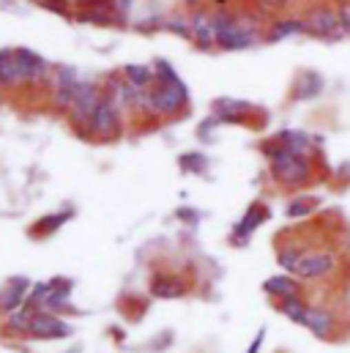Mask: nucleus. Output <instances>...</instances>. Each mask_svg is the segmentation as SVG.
<instances>
[{
    "mask_svg": "<svg viewBox=\"0 0 350 353\" xmlns=\"http://www.w3.org/2000/svg\"><path fill=\"white\" fill-rule=\"evenodd\" d=\"M211 25H214V36H216V47L219 50H247L260 39L258 25H252L244 17H236L230 11H219L211 14Z\"/></svg>",
    "mask_w": 350,
    "mask_h": 353,
    "instance_id": "obj_1",
    "label": "nucleus"
},
{
    "mask_svg": "<svg viewBox=\"0 0 350 353\" xmlns=\"http://www.w3.org/2000/svg\"><path fill=\"white\" fill-rule=\"evenodd\" d=\"M262 151L268 154L271 159V173L279 183L285 186H301L307 183L309 176H312V168L307 162V157H298V154H290L285 151L279 143H265Z\"/></svg>",
    "mask_w": 350,
    "mask_h": 353,
    "instance_id": "obj_2",
    "label": "nucleus"
},
{
    "mask_svg": "<svg viewBox=\"0 0 350 353\" xmlns=\"http://www.w3.org/2000/svg\"><path fill=\"white\" fill-rule=\"evenodd\" d=\"M189 104V90L173 88V85H162L156 83L148 90V112L159 115V118H170L175 112H181Z\"/></svg>",
    "mask_w": 350,
    "mask_h": 353,
    "instance_id": "obj_3",
    "label": "nucleus"
},
{
    "mask_svg": "<svg viewBox=\"0 0 350 353\" xmlns=\"http://www.w3.org/2000/svg\"><path fill=\"white\" fill-rule=\"evenodd\" d=\"M88 129H90L99 140H112V137L121 132V104H118L110 93L101 96V101H99V107H96V112H93Z\"/></svg>",
    "mask_w": 350,
    "mask_h": 353,
    "instance_id": "obj_4",
    "label": "nucleus"
},
{
    "mask_svg": "<svg viewBox=\"0 0 350 353\" xmlns=\"http://www.w3.org/2000/svg\"><path fill=\"white\" fill-rule=\"evenodd\" d=\"M304 33L315 36V39H326V41H337L345 36L342 25H340V14L331 8H318L304 19Z\"/></svg>",
    "mask_w": 350,
    "mask_h": 353,
    "instance_id": "obj_5",
    "label": "nucleus"
},
{
    "mask_svg": "<svg viewBox=\"0 0 350 353\" xmlns=\"http://www.w3.org/2000/svg\"><path fill=\"white\" fill-rule=\"evenodd\" d=\"M101 90L96 88L93 83H80V90H77V96H74V104H72V121H74V126H90V118H93V112H96V107H99V101H101Z\"/></svg>",
    "mask_w": 350,
    "mask_h": 353,
    "instance_id": "obj_6",
    "label": "nucleus"
},
{
    "mask_svg": "<svg viewBox=\"0 0 350 353\" xmlns=\"http://www.w3.org/2000/svg\"><path fill=\"white\" fill-rule=\"evenodd\" d=\"M28 334L36 337V340H63V337L72 334V326L66 321H61L58 315H52V312H33Z\"/></svg>",
    "mask_w": 350,
    "mask_h": 353,
    "instance_id": "obj_7",
    "label": "nucleus"
},
{
    "mask_svg": "<svg viewBox=\"0 0 350 353\" xmlns=\"http://www.w3.org/2000/svg\"><path fill=\"white\" fill-rule=\"evenodd\" d=\"M80 83L83 80H80L77 69H72V66H58L55 69V96H52V101H55L58 110H72Z\"/></svg>",
    "mask_w": 350,
    "mask_h": 353,
    "instance_id": "obj_8",
    "label": "nucleus"
},
{
    "mask_svg": "<svg viewBox=\"0 0 350 353\" xmlns=\"http://www.w3.org/2000/svg\"><path fill=\"white\" fill-rule=\"evenodd\" d=\"M265 219H268V208H265L262 203H252V205L247 208V214L241 216V222L233 228V244H236V247H238V244L244 247V244L252 239V233L260 228Z\"/></svg>",
    "mask_w": 350,
    "mask_h": 353,
    "instance_id": "obj_9",
    "label": "nucleus"
},
{
    "mask_svg": "<svg viewBox=\"0 0 350 353\" xmlns=\"http://www.w3.org/2000/svg\"><path fill=\"white\" fill-rule=\"evenodd\" d=\"M14 55H17V61H19L22 83H30V85H33V83H41V80L47 77V61H44L39 52L19 47V50H14Z\"/></svg>",
    "mask_w": 350,
    "mask_h": 353,
    "instance_id": "obj_10",
    "label": "nucleus"
},
{
    "mask_svg": "<svg viewBox=\"0 0 350 353\" xmlns=\"http://www.w3.org/2000/svg\"><path fill=\"white\" fill-rule=\"evenodd\" d=\"M334 265H337L334 255H329V252H315V255H304V258H301L296 274L304 276V279H320V276H329V274L334 271Z\"/></svg>",
    "mask_w": 350,
    "mask_h": 353,
    "instance_id": "obj_11",
    "label": "nucleus"
},
{
    "mask_svg": "<svg viewBox=\"0 0 350 353\" xmlns=\"http://www.w3.org/2000/svg\"><path fill=\"white\" fill-rule=\"evenodd\" d=\"M189 36H192V41H197L200 50H211V47H216V36H214L211 14H205V11H194V14H189Z\"/></svg>",
    "mask_w": 350,
    "mask_h": 353,
    "instance_id": "obj_12",
    "label": "nucleus"
},
{
    "mask_svg": "<svg viewBox=\"0 0 350 353\" xmlns=\"http://www.w3.org/2000/svg\"><path fill=\"white\" fill-rule=\"evenodd\" d=\"M28 299V279L25 276H14L3 290H0V310L3 312H14L19 310V304Z\"/></svg>",
    "mask_w": 350,
    "mask_h": 353,
    "instance_id": "obj_13",
    "label": "nucleus"
},
{
    "mask_svg": "<svg viewBox=\"0 0 350 353\" xmlns=\"http://www.w3.org/2000/svg\"><path fill=\"white\" fill-rule=\"evenodd\" d=\"M247 110H249L247 101H236V99H216L214 101V118L219 123H238Z\"/></svg>",
    "mask_w": 350,
    "mask_h": 353,
    "instance_id": "obj_14",
    "label": "nucleus"
},
{
    "mask_svg": "<svg viewBox=\"0 0 350 353\" xmlns=\"http://www.w3.org/2000/svg\"><path fill=\"white\" fill-rule=\"evenodd\" d=\"M151 293L156 299H181L186 293V285L173 274H156L151 279Z\"/></svg>",
    "mask_w": 350,
    "mask_h": 353,
    "instance_id": "obj_15",
    "label": "nucleus"
},
{
    "mask_svg": "<svg viewBox=\"0 0 350 353\" xmlns=\"http://www.w3.org/2000/svg\"><path fill=\"white\" fill-rule=\"evenodd\" d=\"M17 85H22L19 61L14 50H3L0 52V88H17Z\"/></svg>",
    "mask_w": 350,
    "mask_h": 353,
    "instance_id": "obj_16",
    "label": "nucleus"
},
{
    "mask_svg": "<svg viewBox=\"0 0 350 353\" xmlns=\"http://www.w3.org/2000/svg\"><path fill=\"white\" fill-rule=\"evenodd\" d=\"M304 326H307L315 337H329L331 329H334V315H331L329 310H323V307H309Z\"/></svg>",
    "mask_w": 350,
    "mask_h": 353,
    "instance_id": "obj_17",
    "label": "nucleus"
},
{
    "mask_svg": "<svg viewBox=\"0 0 350 353\" xmlns=\"http://www.w3.org/2000/svg\"><path fill=\"white\" fill-rule=\"evenodd\" d=\"M276 143H279L285 151L298 154V157H307V151H309V145H312L309 134H307V132H296V129L279 132V134H276Z\"/></svg>",
    "mask_w": 350,
    "mask_h": 353,
    "instance_id": "obj_18",
    "label": "nucleus"
},
{
    "mask_svg": "<svg viewBox=\"0 0 350 353\" xmlns=\"http://www.w3.org/2000/svg\"><path fill=\"white\" fill-rule=\"evenodd\" d=\"M262 290H265V293H271V296H276L279 301H282V299H290V296H301L298 282H296V279H290L287 274H279V276L265 279Z\"/></svg>",
    "mask_w": 350,
    "mask_h": 353,
    "instance_id": "obj_19",
    "label": "nucleus"
},
{
    "mask_svg": "<svg viewBox=\"0 0 350 353\" xmlns=\"http://www.w3.org/2000/svg\"><path fill=\"white\" fill-rule=\"evenodd\" d=\"M320 90H323V77H320L318 72H307V74H301V77H298L293 99H296V101H304V99H315Z\"/></svg>",
    "mask_w": 350,
    "mask_h": 353,
    "instance_id": "obj_20",
    "label": "nucleus"
},
{
    "mask_svg": "<svg viewBox=\"0 0 350 353\" xmlns=\"http://www.w3.org/2000/svg\"><path fill=\"white\" fill-rule=\"evenodd\" d=\"M298 33H304V19H293V17L276 19L268 30V41H282V39H290V36H298Z\"/></svg>",
    "mask_w": 350,
    "mask_h": 353,
    "instance_id": "obj_21",
    "label": "nucleus"
},
{
    "mask_svg": "<svg viewBox=\"0 0 350 353\" xmlns=\"http://www.w3.org/2000/svg\"><path fill=\"white\" fill-rule=\"evenodd\" d=\"M123 74H126V83H132L134 88L148 90L154 83V69L151 66H140V63H129L123 66Z\"/></svg>",
    "mask_w": 350,
    "mask_h": 353,
    "instance_id": "obj_22",
    "label": "nucleus"
},
{
    "mask_svg": "<svg viewBox=\"0 0 350 353\" xmlns=\"http://www.w3.org/2000/svg\"><path fill=\"white\" fill-rule=\"evenodd\" d=\"M279 310L293 321V323H298V326H304V321H307V312H309V304L301 299V296H290V299H282L279 301Z\"/></svg>",
    "mask_w": 350,
    "mask_h": 353,
    "instance_id": "obj_23",
    "label": "nucleus"
},
{
    "mask_svg": "<svg viewBox=\"0 0 350 353\" xmlns=\"http://www.w3.org/2000/svg\"><path fill=\"white\" fill-rule=\"evenodd\" d=\"M72 219V211H61V214H55V216H44V219H39L36 225H33V233L36 236H50V233H55L63 222H69Z\"/></svg>",
    "mask_w": 350,
    "mask_h": 353,
    "instance_id": "obj_24",
    "label": "nucleus"
},
{
    "mask_svg": "<svg viewBox=\"0 0 350 353\" xmlns=\"http://www.w3.org/2000/svg\"><path fill=\"white\" fill-rule=\"evenodd\" d=\"M301 258H304V252H301L298 247H285V250L279 252L276 263L282 265L285 271H293V274H296V268H298V263H301Z\"/></svg>",
    "mask_w": 350,
    "mask_h": 353,
    "instance_id": "obj_25",
    "label": "nucleus"
},
{
    "mask_svg": "<svg viewBox=\"0 0 350 353\" xmlns=\"http://www.w3.org/2000/svg\"><path fill=\"white\" fill-rule=\"evenodd\" d=\"M181 168H183L186 173H203V170L208 168V159H205V154L192 151V154H183V157H181Z\"/></svg>",
    "mask_w": 350,
    "mask_h": 353,
    "instance_id": "obj_26",
    "label": "nucleus"
},
{
    "mask_svg": "<svg viewBox=\"0 0 350 353\" xmlns=\"http://www.w3.org/2000/svg\"><path fill=\"white\" fill-rule=\"evenodd\" d=\"M312 205H315V200H307V197H298V200H293V203L287 205V216H290V219H298V216H307V214L312 211Z\"/></svg>",
    "mask_w": 350,
    "mask_h": 353,
    "instance_id": "obj_27",
    "label": "nucleus"
},
{
    "mask_svg": "<svg viewBox=\"0 0 350 353\" xmlns=\"http://www.w3.org/2000/svg\"><path fill=\"white\" fill-rule=\"evenodd\" d=\"M165 28L178 33V36H183V39H192L189 36V17H167L165 19Z\"/></svg>",
    "mask_w": 350,
    "mask_h": 353,
    "instance_id": "obj_28",
    "label": "nucleus"
},
{
    "mask_svg": "<svg viewBox=\"0 0 350 353\" xmlns=\"http://www.w3.org/2000/svg\"><path fill=\"white\" fill-rule=\"evenodd\" d=\"M340 25H342L345 36H350V0L342 3V8H340Z\"/></svg>",
    "mask_w": 350,
    "mask_h": 353,
    "instance_id": "obj_29",
    "label": "nucleus"
},
{
    "mask_svg": "<svg viewBox=\"0 0 350 353\" xmlns=\"http://www.w3.org/2000/svg\"><path fill=\"white\" fill-rule=\"evenodd\" d=\"M175 216L178 219H183V222H197L200 216H197V211H192V208H178L175 211Z\"/></svg>",
    "mask_w": 350,
    "mask_h": 353,
    "instance_id": "obj_30",
    "label": "nucleus"
},
{
    "mask_svg": "<svg viewBox=\"0 0 350 353\" xmlns=\"http://www.w3.org/2000/svg\"><path fill=\"white\" fill-rule=\"evenodd\" d=\"M285 3H287V0H260V6L265 11H279Z\"/></svg>",
    "mask_w": 350,
    "mask_h": 353,
    "instance_id": "obj_31",
    "label": "nucleus"
},
{
    "mask_svg": "<svg viewBox=\"0 0 350 353\" xmlns=\"http://www.w3.org/2000/svg\"><path fill=\"white\" fill-rule=\"evenodd\" d=\"M262 337H265V329H262V332H258V334H255V343L249 345V351H247V353H258V348H260V345H262Z\"/></svg>",
    "mask_w": 350,
    "mask_h": 353,
    "instance_id": "obj_32",
    "label": "nucleus"
},
{
    "mask_svg": "<svg viewBox=\"0 0 350 353\" xmlns=\"http://www.w3.org/2000/svg\"><path fill=\"white\" fill-rule=\"evenodd\" d=\"M132 3H134V0H115V8H118V11H121V14H126V11H129V6H132Z\"/></svg>",
    "mask_w": 350,
    "mask_h": 353,
    "instance_id": "obj_33",
    "label": "nucleus"
},
{
    "mask_svg": "<svg viewBox=\"0 0 350 353\" xmlns=\"http://www.w3.org/2000/svg\"><path fill=\"white\" fill-rule=\"evenodd\" d=\"M69 3H74V6H93V3H99V0H69Z\"/></svg>",
    "mask_w": 350,
    "mask_h": 353,
    "instance_id": "obj_34",
    "label": "nucleus"
},
{
    "mask_svg": "<svg viewBox=\"0 0 350 353\" xmlns=\"http://www.w3.org/2000/svg\"><path fill=\"white\" fill-rule=\"evenodd\" d=\"M186 3H189V6H194V3H197V0H186Z\"/></svg>",
    "mask_w": 350,
    "mask_h": 353,
    "instance_id": "obj_35",
    "label": "nucleus"
}]
</instances>
